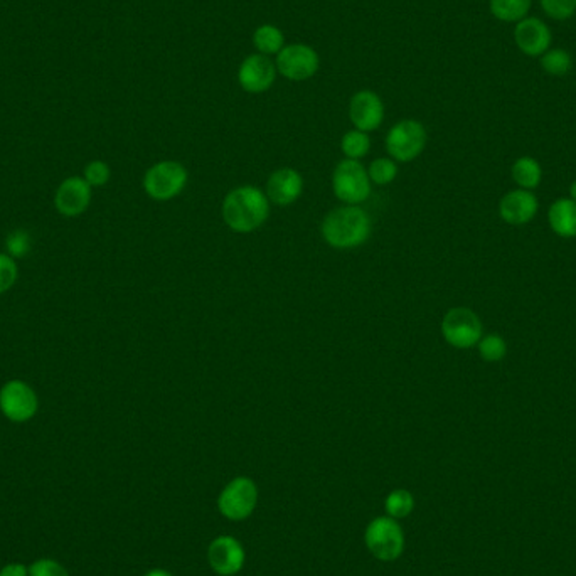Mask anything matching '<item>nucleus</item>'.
Segmentation results:
<instances>
[{"label": "nucleus", "instance_id": "f257e3e1", "mask_svg": "<svg viewBox=\"0 0 576 576\" xmlns=\"http://www.w3.org/2000/svg\"><path fill=\"white\" fill-rule=\"evenodd\" d=\"M221 215L235 233H251L270 216V201L258 187L241 185L226 194Z\"/></svg>", "mask_w": 576, "mask_h": 576}, {"label": "nucleus", "instance_id": "f03ea898", "mask_svg": "<svg viewBox=\"0 0 576 576\" xmlns=\"http://www.w3.org/2000/svg\"><path fill=\"white\" fill-rule=\"evenodd\" d=\"M370 215L359 206L336 207L322 223V236L336 250H352L364 245L371 236Z\"/></svg>", "mask_w": 576, "mask_h": 576}, {"label": "nucleus", "instance_id": "7ed1b4c3", "mask_svg": "<svg viewBox=\"0 0 576 576\" xmlns=\"http://www.w3.org/2000/svg\"><path fill=\"white\" fill-rule=\"evenodd\" d=\"M332 189L344 204L358 206L364 203L371 194V179L366 167L359 161L344 159L332 175Z\"/></svg>", "mask_w": 576, "mask_h": 576}, {"label": "nucleus", "instance_id": "20e7f679", "mask_svg": "<svg viewBox=\"0 0 576 576\" xmlns=\"http://www.w3.org/2000/svg\"><path fill=\"white\" fill-rule=\"evenodd\" d=\"M189 174L183 163L162 161L143 175V189L155 201H171L184 191Z\"/></svg>", "mask_w": 576, "mask_h": 576}, {"label": "nucleus", "instance_id": "39448f33", "mask_svg": "<svg viewBox=\"0 0 576 576\" xmlns=\"http://www.w3.org/2000/svg\"><path fill=\"white\" fill-rule=\"evenodd\" d=\"M424 145L426 131L416 120L398 121L386 135V151L392 155L393 161L398 162H412L424 152Z\"/></svg>", "mask_w": 576, "mask_h": 576}, {"label": "nucleus", "instance_id": "423d86ee", "mask_svg": "<svg viewBox=\"0 0 576 576\" xmlns=\"http://www.w3.org/2000/svg\"><path fill=\"white\" fill-rule=\"evenodd\" d=\"M37 394L27 382L12 380L0 388V412L14 424L29 422L37 414Z\"/></svg>", "mask_w": 576, "mask_h": 576}, {"label": "nucleus", "instance_id": "0eeeda50", "mask_svg": "<svg viewBox=\"0 0 576 576\" xmlns=\"http://www.w3.org/2000/svg\"><path fill=\"white\" fill-rule=\"evenodd\" d=\"M277 71L290 81H307L316 75L320 59L307 44H288L277 55Z\"/></svg>", "mask_w": 576, "mask_h": 576}, {"label": "nucleus", "instance_id": "6e6552de", "mask_svg": "<svg viewBox=\"0 0 576 576\" xmlns=\"http://www.w3.org/2000/svg\"><path fill=\"white\" fill-rule=\"evenodd\" d=\"M442 332L450 346L468 349L478 344V340L482 339V324L476 312L457 307L446 312L442 322Z\"/></svg>", "mask_w": 576, "mask_h": 576}, {"label": "nucleus", "instance_id": "1a4fd4ad", "mask_svg": "<svg viewBox=\"0 0 576 576\" xmlns=\"http://www.w3.org/2000/svg\"><path fill=\"white\" fill-rule=\"evenodd\" d=\"M258 500V490L255 482L248 477L231 480L219 496V511L231 521H241L248 518Z\"/></svg>", "mask_w": 576, "mask_h": 576}, {"label": "nucleus", "instance_id": "9d476101", "mask_svg": "<svg viewBox=\"0 0 576 576\" xmlns=\"http://www.w3.org/2000/svg\"><path fill=\"white\" fill-rule=\"evenodd\" d=\"M403 533L392 518H378L366 531V544L371 553L382 561H393L403 551Z\"/></svg>", "mask_w": 576, "mask_h": 576}, {"label": "nucleus", "instance_id": "9b49d317", "mask_svg": "<svg viewBox=\"0 0 576 576\" xmlns=\"http://www.w3.org/2000/svg\"><path fill=\"white\" fill-rule=\"evenodd\" d=\"M277 66L268 56L251 55L239 65L238 83L246 93L260 95L268 91L277 79Z\"/></svg>", "mask_w": 576, "mask_h": 576}, {"label": "nucleus", "instance_id": "f8f14e48", "mask_svg": "<svg viewBox=\"0 0 576 576\" xmlns=\"http://www.w3.org/2000/svg\"><path fill=\"white\" fill-rule=\"evenodd\" d=\"M551 31L550 27L538 17H524L516 22L514 27V41L522 55L529 58H541L551 49Z\"/></svg>", "mask_w": 576, "mask_h": 576}, {"label": "nucleus", "instance_id": "ddd939ff", "mask_svg": "<svg viewBox=\"0 0 576 576\" xmlns=\"http://www.w3.org/2000/svg\"><path fill=\"white\" fill-rule=\"evenodd\" d=\"M349 119L361 131H372L380 129L384 120V105L378 93L371 89H361L349 103Z\"/></svg>", "mask_w": 576, "mask_h": 576}, {"label": "nucleus", "instance_id": "4468645a", "mask_svg": "<svg viewBox=\"0 0 576 576\" xmlns=\"http://www.w3.org/2000/svg\"><path fill=\"white\" fill-rule=\"evenodd\" d=\"M91 203V185L83 177H68L56 191L55 206L63 216L73 218L87 211Z\"/></svg>", "mask_w": 576, "mask_h": 576}, {"label": "nucleus", "instance_id": "2eb2a0df", "mask_svg": "<svg viewBox=\"0 0 576 576\" xmlns=\"http://www.w3.org/2000/svg\"><path fill=\"white\" fill-rule=\"evenodd\" d=\"M207 560L218 575H236L245 563V551L236 539L221 536L209 544Z\"/></svg>", "mask_w": 576, "mask_h": 576}, {"label": "nucleus", "instance_id": "dca6fc26", "mask_svg": "<svg viewBox=\"0 0 576 576\" xmlns=\"http://www.w3.org/2000/svg\"><path fill=\"white\" fill-rule=\"evenodd\" d=\"M304 191V179L298 171L292 167H283L275 171L267 183V197L277 206H290Z\"/></svg>", "mask_w": 576, "mask_h": 576}, {"label": "nucleus", "instance_id": "f3484780", "mask_svg": "<svg viewBox=\"0 0 576 576\" xmlns=\"http://www.w3.org/2000/svg\"><path fill=\"white\" fill-rule=\"evenodd\" d=\"M538 199L528 191H514L500 201V216L511 225H524L534 218Z\"/></svg>", "mask_w": 576, "mask_h": 576}, {"label": "nucleus", "instance_id": "a211bd4d", "mask_svg": "<svg viewBox=\"0 0 576 576\" xmlns=\"http://www.w3.org/2000/svg\"><path fill=\"white\" fill-rule=\"evenodd\" d=\"M550 225L556 235L576 236V203L573 199H560L550 209Z\"/></svg>", "mask_w": 576, "mask_h": 576}, {"label": "nucleus", "instance_id": "6ab92c4d", "mask_svg": "<svg viewBox=\"0 0 576 576\" xmlns=\"http://www.w3.org/2000/svg\"><path fill=\"white\" fill-rule=\"evenodd\" d=\"M253 44L257 51L263 56H277L282 51L285 37L283 33L273 24H263L253 33Z\"/></svg>", "mask_w": 576, "mask_h": 576}, {"label": "nucleus", "instance_id": "aec40b11", "mask_svg": "<svg viewBox=\"0 0 576 576\" xmlns=\"http://www.w3.org/2000/svg\"><path fill=\"white\" fill-rule=\"evenodd\" d=\"M531 0H490V14L502 22H519L528 17Z\"/></svg>", "mask_w": 576, "mask_h": 576}, {"label": "nucleus", "instance_id": "412c9836", "mask_svg": "<svg viewBox=\"0 0 576 576\" xmlns=\"http://www.w3.org/2000/svg\"><path fill=\"white\" fill-rule=\"evenodd\" d=\"M340 149L346 155V159L359 161V159H362L366 153L370 152V135L366 131H358V129L346 131L342 141H340Z\"/></svg>", "mask_w": 576, "mask_h": 576}, {"label": "nucleus", "instance_id": "4be33fe9", "mask_svg": "<svg viewBox=\"0 0 576 576\" xmlns=\"http://www.w3.org/2000/svg\"><path fill=\"white\" fill-rule=\"evenodd\" d=\"M541 68L551 77H565L573 69V58L565 49H548L541 56Z\"/></svg>", "mask_w": 576, "mask_h": 576}, {"label": "nucleus", "instance_id": "5701e85b", "mask_svg": "<svg viewBox=\"0 0 576 576\" xmlns=\"http://www.w3.org/2000/svg\"><path fill=\"white\" fill-rule=\"evenodd\" d=\"M512 177L521 187L533 189L541 181V167L533 157H521L512 167Z\"/></svg>", "mask_w": 576, "mask_h": 576}, {"label": "nucleus", "instance_id": "b1692460", "mask_svg": "<svg viewBox=\"0 0 576 576\" xmlns=\"http://www.w3.org/2000/svg\"><path fill=\"white\" fill-rule=\"evenodd\" d=\"M368 174H370L371 183H374V184H392L398 175V165L393 159L380 157V159L371 162Z\"/></svg>", "mask_w": 576, "mask_h": 576}, {"label": "nucleus", "instance_id": "393cba45", "mask_svg": "<svg viewBox=\"0 0 576 576\" xmlns=\"http://www.w3.org/2000/svg\"><path fill=\"white\" fill-rule=\"evenodd\" d=\"M386 511L392 518H406L410 512L414 511V496L408 490H393L384 502Z\"/></svg>", "mask_w": 576, "mask_h": 576}, {"label": "nucleus", "instance_id": "a878e982", "mask_svg": "<svg viewBox=\"0 0 576 576\" xmlns=\"http://www.w3.org/2000/svg\"><path fill=\"white\" fill-rule=\"evenodd\" d=\"M543 11L555 21L571 19L576 14V0H539Z\"/></svg>", "mask_w": 576, "mask_h": 576}, {"label": "nucleus", "instance_id": "bb28decb", "mask_svg": "<svg viewBox=\"0 0 576 576\" xmlns=\"http://www.w3.org/2000/svg\"><path fill=\"white\" fill-rule=\"evenodd\" d=\"M31 246H33L31 236L24 229L12 231L11 235L5 239L7 255L12 257V258H24L31 251Z\"/></svg>", "mask_w": 576, "mask_h": 576}, {"label": "nucleus", "instance_id": "cd10ccee", "mask_svg": "<svg viewBox=\"0 0 576 576\" xmlns=\"http://www.w3.org/2000/svg\"><path fill=\"white\" fill-rule=\"evenodd\" d=\"M478 351H480L482 358L494 362V361H500L506 356L508 346H506L504 339L492 334V336H487V338L478 340Z\"/></svg>", "mask_w": 576, "mask_h": 576}, {"label": "nucleus", "instance_id": "c85d7f7f", "mask_svg": "<svg viewBox=\"0 0 576 576\" xmlns=\"http://www.w3.org/2000/svg\"><path fill=\"white\" fill-rule=\"evenodd\" d=\"M110 175H111V173H110L109 163H105L103 161H93V162L88 163L87 167H85L83 179L91 187H101V185L109 183Z\"/></svg>", "mask_w": 576, "mask_h": 576}, {"label": "nucleus", "instance_id": "c756f323", "mask_svg": "<svg viewBox=\"0 0 576 576\" xmlns=\"http://www.w3.org/2000/svg\"><path fill=\"white\" fill-rule=\"evenodd\" d=\"M17 280V265L7 253H0V294L7 292Z\"/></svg>", "mask_w": 576, "mask_h": 576}, {"label": "nucleus", "instance_id": "7c9ffc66", "mask_svg": "<svg viewBox=\"0 0 576 576\" xmlns=\"http://www.w3.org/2000/svg\"><path fill=\"white\" fill-rule=\"evenodd\" d=\"M29 576H69L66 568L55 560H39L29 568Z\"/></svg>", "mask_w": 576, "mask_h": 576}, {"label": "nucleus", "instance_id": "2f4dec72", "mask_svg": "<svg viewBox=\"0 0 576 576\" xmlns=\"http://www.w3.org/2000/svg\"><path fill=\"white\" fill-rule=\"evenodd\" d=\"M29 571L26 570V566L19 563H12V565L4 566L0 570V576H27Z\"/></svg>", "mask_w": 576, "mask_h": 576}, {"label": "nucleus", "instance_id": "473e14b6", "mask_svg": "<svg viewBox=\"0 0 576 576\" xmlns=\"http://www.w3.org/2000/svg\"><path fill=\"white\" fill-rule=\"evenodd\" d=\"M145 576H173L169 571H165V570H152V571H149Z\"/></svg>", "mask_w": 576, "mask_h": 576}, {"label": "nucleus", "instance_id": "72a5a7b5", "mask_svg": "<svg viewBox=\"0 0 576 576\" xmlns=\"http://www.w3.org/2000/svg\"><path fill=\"white\" fill-rule=\"evenodd\" d=\"M571 197H573V201L576 203V183H573V185H571Z\"/></svg>", "mask_w": 576, "mask_h": 576}]
</instances>
